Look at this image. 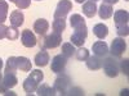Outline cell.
Returning a JSON list of instances; mask_svg holds the SVG:
<instances>
[{
	"label": "cell",
	"mask_w": 129,
	"mask_h": 96,
	"mask_svg": "<svg viewBox=\"0 0 129 96\" xmlns=\"http://www.w3.org/2000/svg\"><path fill=\"white\" fill-rule=\"evenodd\" d=\"M75 2H76V3H80V4H81L83 2H85V0H75Z\"/></svg>",
	"instance_id": "f35d334b"
},
{
	"label": "cell",
	"mask_w": 129,
	"mask_h": 96,
	"mask_svg": "<svg viewBox=\"0 0 129 96\" xmlns=\"http://www.w3.org/2000/svg\"><path fill=\"white\" fill-rule=\"evenodd\" d=\"M14 4L17 5L18 9H27L31 4V0H16Z\"/></svg>",
	"instance_id": "f546056e"
},
{
	"label": "cell",
	"mask_w": 129,
	"mask_h": 96,
	"mask_svg": "<svg viewBox=\"0 0 129 96\" xmlns=\"http://www.w3.org/2000/svg\"><path fill=\"white\" fill-rule=\"evenodd\" d=\"M103 2H105L106 4H116L119 0H103Z\"/></svg>",
	"instance_id": "e575fe53"
},
{
	"label": "cell",
	"mask_w": 129,
	"mask_h": 96,
	"mask_svg": "<svg viewBox=\"0 0 129 96\" xmlns=\"http://www.w3.org/2000/svg\"><path fill=\"white\" fill-rule=\"evenodd\" d=\"M18 36H19V32H18V30L16 28V27H8V31H7V38H9V40H17L18 38Z\"/></svg>",
	"instance_id": "f1b7e54d"
},
{
	"label": "cell",
	"mask_w": 129,
	"mask_h": 96,
	"mask_svg": "<svg viewBox=\"0 0 129 96\" xmlns=\"http://www.w3.org/2000/svg\"><path fill=\"white\" fill-rule=\"evenodd\" d=\"M93 34L98 38L103 40L107 35H109V27H107L106 24H103V23H98V24H95L93 27Z\"/></svg>",
	"instance_id": "d6986e66"
},
{
	"label": "cell",
	"mask_w": 129,
	"mask_h": 96,
	"mask_svg": "<svg viewBox=\"0 0 129 96\" xmlns=\"http://www.w3.org/2000/svg\"><path fill=\"white\" fill-rule=\"evenodd\" d=\"M75 55H76V59L78 60H87L89 58V50L85 49V48H80L79 50L75 51Z\"/></svg>",
	"instance_id": "484cf974"
},
{
	"label": "cell",
	"mask_w": 129,
	"mask_h": 96,
	"mask_svg": "<svg viewBox=\"0 0 129 96\" xmlns=\"http://www.w3.org/2000/svg\"><path fill=\"white\" fill-rule=\"evenodd\" d=\"M36 94H38L39 96H54V95L57 94V91L54 90V87H50V86H48V84L43 83L41 86H40V84L38 86Z\"/></svg>",
	"instance_id": "e0dca14e"
},
{
	"label": "cell",
	"mask_w": 129,
	"mask_h": 96,
	"mask_svg": "<svg viewBox=\"0 0 129 96\" xmlns=\"http://www.w3.org/2000/svg\"><path fill=\"white\" fill-rule=\"evenodd\" d=\"M2 81H3V83L5 84L8 88H13L16 84L18 83V78L16 76V73H5Z\"/></svg>",
	"instance_id": "ffe728a7"
},
{
	"label": "cell",
	"mask_w": 129,
	"mask_h": 96,
	"mask_svg": "<svg viewBox=\"0 0 129 96\" xmlns=\"http://www.w3.org/2000/svg\"><path fill=\"white\" fill-rule=\"evenodd\" d=\"M38 2H39V0H38Z\"/></svg>",
	"instance_id": "ee69618b"
},
{
	"label": "cell",
	"mask_w": 129,
	"mask_h": 96,
	"mask_svg": "<svg viewBox=\"0 0 129 96\" xmlns=\"http://www.w3.org/2000/svg\"><path fill=\"white\" fill-rule=\"evenodd\" d=\"M3 80V76H2V72H0V81H2Z\"/></svg>",
	"instance_id": "ab89813d"
},
{
	"label": "cell",
	"mask_w": 129,
	"mask_h": 96,
	"mask_svg": "<svg viewBox=\"0 0 129 96\" xmlns=\"http://www.w3.org/2000/svg\"><path fill=\"white\" fill-rule=\"evenodd\" d=\"M2 68H3V60L0 59V70H2Z\"/></svg>",
	"instance_id": "74e56055"
},
{
	"label": "cell",
	"mask_w": 129,
	"mask_h": 96,
	"mask_svg": "<svg viewBox=\"0 0 129 96\" xmlns=\"http://www.w3.org/2000/svg\"><path fill=\"white\" fill-rule=\"evenodd\" d=\"M126 49V42L124 41V38L121 37H116L112 40L111 42V49H110V52H111V55L115 56V58H120L123 54H124V51Z\"/></svg>",
	"instance_id": "5b68a950"
},
{
	"label": "cell",
	"mask_w": 129,
	"mask_h": 96,
	"mask_svg": "<svg viewBox=\"0 0 129 96\" xmlns=\"http://www.w3.org/2000/svg\"><path fill=\"white\" fill-rule=\"evenodd\" d=\"M8 90H9V88L3 83V81H0V94H5Z\"/></svg>",
	"instance_id": "836d02e7"
},
{
	"label": "cell",
	"mask_w": 129,
	"mask_h": 96,
	"mask_svg": "<svg viewBox=\"0 0 129 96\" xmlns=\"http://www.w3.org/2000/svg\"><path fill=\"white\" fill-rule=\"evenodd\" d=\"M126 2H128V0H126Z\"/></svg>",
	"instance_id": "7bdbcfd3"
},
{
	"label": "cell",
	"mask_w": 129,
	"mask_h": 96,
	"mask_svg": "<svg viewBox=\"0 0 129 96\" xmlns=\"http://www.w3.org/2000/svg\"><path fill=\"white\" fill-rule=\"evenodd\" d=\"M70 23H71L72 27H76V26H80V24L85 23V20L80 14H72L70 17Z\"/></svg>",
	"instance_id": "4316f807"
},
{
	"label": "cell",
	"mask_w": 129,
	"mask_h": 96,
	"mask_svg": "<svg viewBox=\"0 0 129 96\" xmlns=\"http://www.w3.org/2000/svg\"><path fill=\"white\" fill-rule=\"evenodd\" d=\"M92 49H93L94 55L100 56V58L106 56L107 52H109V46H107V44L105 41H97V42H94Z\"/></svg>",
	"instance_id": "30bf717a"
},
{
	"label": "cell",
	"mask_w": 129,
	"mask_h": 96,
	"mask_svg": "<svg viewBox=\"0 0 129 96\" xmlns=\"http://www.w3.org/2000/svg\"><path fill=\"white\" fill-rule=\"evenodd\" d=\"M44 78V74H43L41 70L35 69V70H31L30 76L23 81V90L26 91L27 95L34 94L38 88V86L40 84V82Z\"/></svg>",
	"instance_id": "6da1fadb"
},
{
	"label": "cell",
	"mask_w": 129,
	"mask_h": 96,
	"mask_svg": "<svg viewBox=\"0 0 129 96\" xmlns=\"http://www.w3.org/2000/svg\"><path fill=\"white\" fill-rule=\"evenodd\" d=\"M128 64H129V60H128V59H124V60H121V62H120V66H119V68L121 69V72L125 74V76H128V74H129Z\"/></svg>",
	"instance_id": "4dcf8cb0"
},
{
	"label": "cell",
	"mask_w": 129,
	"mask_h": 96,
	"mask_svg": "<svg viewBox=\"0 0 129 96\" xmlns=\"http://www.w3.org/2000/svg\"><path fill=\"white\" fill-rule=\"evenodd\" d=\"M126 94H128V90H126V88L121 91V95H126Z\"/></svg>",
	"instance_id": "8d00e7d4"
},
{
	"label": "cell",
	"mask_w": 129,
	"mask_h": 96,
	"mask_svg": "<svg viewBox=\"0 0 129 96\" xmlns=\"http://www.w3.org/2000/svg\"><path fill=\"white\" fill-rule=\"evenodd\" d=\"M8 3L5 0H0V23H4L8 16Z\"/></svg>",
	"instance_id": "d4e9b609"
},
{
	"label": "cell",
	"mask_w": 129,
	"mask_h": 96,
	"mask_svg": "<svg viewBox=\"0 0 129 96\" xmlns=\"http://www.w3.org/2000/svg\"><path fill=\"white\" fill-rule=\"evenodd\" d=\"M7 31H8V27L3 23H0V40L7 37Z\"/></svg>",
	"instance_id": "d6a6232c"
},
{
	"label": "cell",
	"mask_w": 129,
	"mask_h": 96,
	"mask_svg": "<svg viewBox=\"0 0 129 96\" xmlns=\"http://www.w3.org/2000/svg\"><path fill=\"white\" fill-rule=\"evenodd\" d=\"M64 28H66L64 18H54V20H53V30H54V32L62 34V31H64Z\"/></svg>",
	"instance_id": "603a6c76"
},
{
	"label": "cell",
	"mask_w": 129,
	"mask_h": 96,
	"mask_svg": "<svg viewBox=\"0 0 129 96\" xmlns=\"http://www.w3.org/2000/svg\"><path fill=\"white\" fill-rule=\"evenodd\" d=\"M92 2H97V0H92Z\"/></svg>",
	"instance_id": "b9f144b4"
},
{
	"label": "cell",
	"mask_w": 129,
	"mask_h": 96,
	"mask_svg": "<svg viewBox=\"0 0 129 96\" xmlns=\"http://www.w3.org/2000/svg\"><path fill=\"white\" fill-rule=\"evenodd\" d=\"M18 69L17 67V56H10L7 60V66H5V73H16Z\"/></svg>",
	"instance_id": "7402d4cb"
},
{
	"label": "cell",
	"mask_w": 129,
	"mask_h": 96,
	"mask_svg": "<svg viewBox=\"0 0 129 96\" xmlns=\"http://www.w3.org/2000/svg\"><path fill=\"white\" fill-rule=\"evenodd\" d=\"M102 67H103V70L106 73L107 77H116L120 72V68H119V62L115 59V56H109L106 58L103 62H102Z\"/></svg>",
	"instance_id": "3957f363"
},
{
	"label": "cell",
	"mask_w": 129,
	"mask_h": 96,
	"mask_svg": "<svg viewBox=\"0 0 129 96\" xmlns=\"http://www.w3.org/2000/svg\"><path fill=\"white\" fill-rule=\"evenodd\" d=\"M98 14H100V18H101V19H109V18L114 14V9H112L111 4L103 3V4L100 6Z\"/></svg>",
	"instance_id": "ac0fdd59"
},
{
	"label": "cell",
	"mask_w": 129,
	"mask_h": 96,
	"mask_svg": "<svg viewBox=\"0 0 129 96\" xmlns=\"http://www.w3.org/2000/svg\"><path fill=\"white\" fill-rule=\"evenodd\" d=\"M21 40H22V45L26 48H34L38 42H36V37L32 34V31L30 30H25L21 35Z\"/></svg>",
	"instance_id": "9c48e42d"
},
{
	"label": "cell",
	"mask_w": 129,
	"mask_h": 96,
	"mask_svg": "<svg viewBox=\"0 0 129 96\" xmlns=\"http://www.w3.org/2000/svg\"><path fill=\"white\" fill-rule=\"evenodd\" d=\"M5 95H16V94H14V92H12V91H7V92H5Z\"/></svg>",
	"instance_id": "d590c367"
},
{
	"label": "cell",
	"mask_w": 129,
	"mask_h": 96,
	"mask_svg": "<svg viewBox=\"0 0 129 96\" xmlns=\"http://www.w3.org/2000/svg\"><path fill=\"white\" fill-rule=\"evenodd\" d=\"M48 28H49V23H48L47 19L40 18V19L35 20V23H34V31L36 32L39 36H44L47 34Z\"/></svg>",
	"instance_id": "8fae6325"
},
{
	"label": "cell",
	"mask_w": 129,
	"mask_h": 96,
	"mask_svg": "<svg viewBox=\"0 0 129 96\" xmlns=\"http://www.w3.org/2000/svg\"><path fill=\"white\" fill-rule=\"evenodd\" d=\"M75 51H76V50H75L74 45L70 44V42H66V44L62 45V55L66 58V59L71 58V56L75 54Z\"/></svg>",
	"instance_id": "cb8c5ba5"
},
{
	"label": "cell",
	"mask_w": 129,
	"mask_h": 96,
	"mask_svg": "<svg viewBox=\"0 0 129 96\" xmlns=\"http://www.w3.org/2000/svg\"><path fill=\"white\" fill-rule=\"evenodd\" d=\"M114 20H115V24H124L128 23L129 20V13L126 10H116L115 14H114Z\"/></svg>",
	"instance_id": "2e32d148"
},
{
	"label": "cell",
	"mask_w": 129,
	"mask_h": 96,
	"mask_svg": "<svg viewBox=\"0 0 129 96\" xmlns=\"http://www.w3.org/2000/svg\"><path fill=\"white\" fill-rule=\"evenodd\" d=\"M34 62H35V64H36L38 67H45L47 64H48V62H49V54L44 49H43L41 51H39L38 54L35 55Z\"/></svg>",
	"instance_id": "5bb4252c"
},
{
	"label": "cell",
	"mask_w": 129,
	"mask_h": 96,
	"mask_svg": "<svg viewBox=\"0 0 129 96\" xmlns=\"http://www.w3.org/2000/svg\"><path fill=\"white\" fill-rule=\"evenodd\" d=\"M102 62H103V60H102L100 56H97V55L89 56V58L87 59V67H88L90 70H98V69L102 68Z\"/></svg>",
	"instance_id": "9a60e30c"
},
{
	"label": "cell",
	"mask_w": 129,
	"mask_h": 96,
	"mask_svg": "<svg viewBox=\"0 0 129 96\" xmlns=\"http://www.w3.org/2000/svg\"><path fill=\"white\" fill-rule=\"evenodd\" d=\"M10 2H13V3H14V2H16V0H10Z\"/></svg>",
	"instance_id": "60d3db41"
},
{
	"label": "cell",
	"mask_w": 129,
	"mask_h": 96,
	"mask_svg": "<svg viewBox=\"0 0 129 96\" xmlns=\"http://www.w3.org/2000/svg\"><path fill=\"white\" fill-rule=\"evenodd\" d=\"M83 13L87 16L88 18H93L97 13V5H95V2H92V0H88L85 2L84 5H83Z\"/></svg>",
	"instance_id": "4fadbf2b"
},
{
	"label": "cell",
	"mask_w": 129,
	"mask_h": 96,
	"mask_svg": "<svg viewBox=\"0 0 129 96\" xmlns=\"http://www.w3.org/2000/svg\"><path fill=\"white\" fill-rule=\"evenodd\" d=\"M116 34L119 35L120 37H121V36H128V35H129V27H128V23H124V24H116Z\"/></svg>",
	"instance_id": "83f0119b"
},
{
	"label": "cell",
	"mask_w": 129,
	"mask_h": 96,
	"mask_svg": "<svg viewBox=\"0 0 129 96\" xmlns=\"http://www.w3.org/2000/svg\"><path fill=\"white\" fill-rule=\"evenodd\" d=\"M67 95H72V96L79 95V96H83V95H84V91H83L80 87H70V90H69Z\"/></svg>",
	"instance_id": "1f68e13d"
},
{
	"label": "cell",
	"mask_w": 129,
	"mask_h": 96,
	"mask_svg": "<svg viewBox=\"0 0 129 96\" xmlns=\"http://www.w3.org/2000/svg\"><path fill=\"white\" fill-rule=\"evenodd\" d=\"M87 36H88V28L85 23L74 27V34L71 35V44L76 46H83Z\"/></svg>",
	"instance_id": "7a4b0ae2"
},
{
	"label": "cell",
	"mask_w": 129,
	"mask_h": 96,
	"mask_svg": "<svg viewBox=\"0 0 129 96\" xmlns=\"http://www.w3.org/2000/svg\"><path fill=\"white\" fill-rule=\"evenodd\" d=\"M62 42V35L58 32H52L50 35L45 36L44 41H43V48L44 49H54L61 45Z\"/></svg>",
	"instance_id": "8992f818"
},
{
	"label": "cell",
	"mask_w": 129,
	"mask_h": 96,
	"mask_svg": "<svg viewBox=\"0 0 129 96\" xmlns=\"http://www.w3.org/2000/svg\"><path fill=\"white\" fill-rule=\"evenodd\" d=\"M23 20H25V17H23V13L21 10H14L10 14V24L13 27L18 28L23 24Z\"/></svg>",
	"instance_id": "7c38bea8"
},
{
	"label": "cell",
	"mask_w": 129,
	"mask_h": 96,
	"mask_svg": "<svg viewBox=\"0 0 129 96\" xmlns=\"http://www.w3.org/2000/svg\"><path fill=\"white\" fill-rule=\"evenodd\" d=\"M54 90L59 94V95H67L70 87H71V78L67 74H62V76L57 77L54 81Z\"/></svg>",
	"instance_id": "277c9868"
},
{
	"label": "cell",
	"mask_w": 129,
	"mask_h": 96,
	"mask_svg": "<svg viewBox=\"0 0 129 96\" xmlns=\"http://www.w3.org/2000/svg\"><path fill=\"white\" fill-rule=\"evenodd\" d=\"M71 9H72V3L70 0H61L56 6L54 18H66Z\"/></svg>",
	"instance_id": "52a82bcc"
},
{
	"label": "cell",
	"mask_w": 129,
	"mask_h": 96,
	"mask_svg": "<svg viewBox=\"0 0 129 96\" xmlns=\"http://www.w3.org/2000/svg\"><path fill=\"white\" fill-rule=\"evenodd\" d=\"M17 67L22 72H30L31 70V62L26 56H17Z\"/></svg>",
	"instance_id": "44dd1931"
},
{
	"label": "cell",
	"mask_w": 129,
	"mask_h": 96,
	"mask_svg": "<svg viewBox=\"0 0 129 96\" xmlns=\"http://www.w3.org/2000/svg\"><path fill=\"white\" fill-rule=\"evenodd\" d=\"M66 63H67V59L64 58L62 54L61 55H56L54 58L52 59V66H50L52 72L62 73L64 70V67H66Z\"/></svg>",
	"instance_id": "ba28073f"
}]
</instances>
